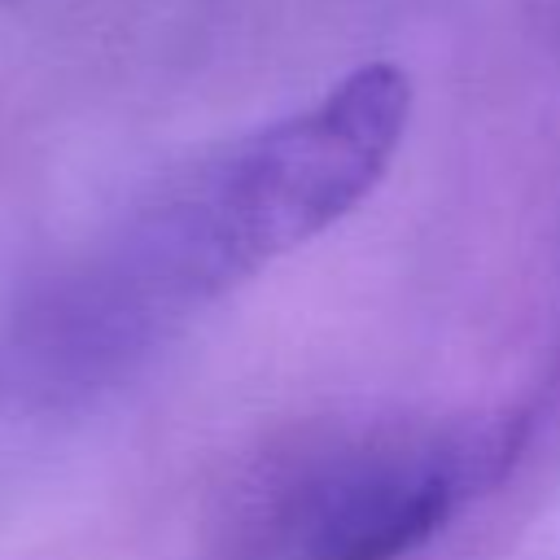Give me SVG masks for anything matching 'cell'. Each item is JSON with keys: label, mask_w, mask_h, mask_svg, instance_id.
Returning a JSON list of instances; mask_svg holds the SVG:
<instances>
[{"label": "cell", "mask_w": 560, "mask_h": 560, "mask_svg": "<svg viewBox=\"0 0 560 560\" xmlns=\"http://www.w3.org/2000/svg\"><path fill=\"white\" fill-rule=\"evenodd\" d=\"M521 442L516 411L319 424L262 455L228 534L249 560H407L508 477Z\"/></svg>", "instance_id": "2"}, {"label": "cell", "mask_w": 560, "mask_h": 560, "mask_svg": "<svg viewBox=\"0 0 560 560\" xmlns=\"http://www.w3.org/2000/svg\"><path fill=\"white\" fill-rule=\"evenodd\" d=\"M411 122V79L363 61L324 96L201 162L144 223L166 298H219L363 206Z\"/></svg>", "instance_id": "1"}]
</instances>
